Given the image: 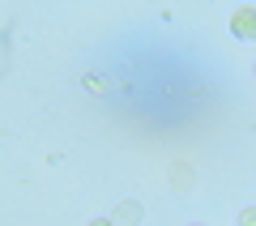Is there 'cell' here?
<instances>
[{"label":"cell","mask_w":256,"mask_h":226,"mask_svg":"<svg viewBox=\"0 0 256 226\" xmlns=\"http://www.w3.org/2000/svg\"><path fill=\"white\" fill-rule=\"evenodd\" d=\"M230 26H235V34H239V38H256V9H239Z\"/></svg>","instance_id":"cell-2"},{"label":"cell","mask_w":256,"mask_h":226,"mask_svg":"<svg viewBox=\"0 0 256 226\" xmlns=\"http://www.w3.org/2000/svg\"><path fill=\"white\" fill-rule=\"evenodd\" d=\"M90 226H111V222H90Z\"/></svg>","instance_id":"cell-5"},{"label":"cell","mask_w":256,"mask_h":226,"mask_svg":"<svg viewBox=\"0 0 256 226\" xmlns=\"http://www.w3.org/2000/svg\"><path fill=\"white\" fill-rule=\"evenodd\" d=\"M137 222H141V205H137V200H120L111 226H137Z\"/></svg>","instance_id":"cell-1"},{"label":"cell","mask_w":256,"mask_h":226,"mask_svg":"<svg viewBox=\"0 0 256 226\" xmlns=\"http://www.w3.org/2000/svg\"><path fill=\"white\" fill-rule=\"evenodd\" d=\"M239 226H256V209H244L239 214Z\"/></svg>","instance_id":"cell-4"},{"label":"cell","mask_w":256,"mask_h":226,"mask_svg":"<svg viewBox=\"0 0 256 226\" xmlns=\"http://www.w3.org/2000/svg\"><path fill=\"white\" fill-rule=\"evenodd\" d=\"M192 180H196V175H192V166H184V162L171 166V184H175V188H192Z\"/></svg>","instance_id":"cell-3"}]
</instances>
